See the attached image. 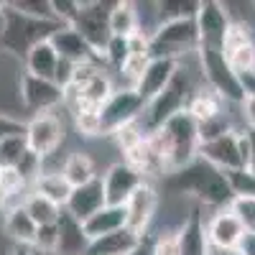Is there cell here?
<instances>
[{
  "instance_id": "cell-12",
  "label": "cell",
  "mask_w": 255,
  "mask_h": 255,
  "mask_svg": "<svg viewBox=\"0 0 255 255\" xmlns=\"http://www.w3.org/2000/svg\"><path fill=\"white\" fill-rule=\"evenodd\" d=\"M199 158L209 161L212 166H217L220 171H240L245 168V158H243V148H240V133L230 130L220 138H212L199 143Z\"/></svg>"
},
{
  "instance_id": "cell-35",
  "label": "cell",
  "mask_w": 255,
  "mask_h": 255,
  "mask_svg": "<svg viewBox=\"0 0 255 255\" xmlns=\"http://www.w3.org/2000/svg\"><path fill=\"white\" fill-rule=\"evenodd\" d=\"M23 189H28L23 184V179H20L13 168H8V171H0V212H5L13 207V199L20 194Z\"/></svg>"
},
{
  "instance_id": "cell-20",
  "label": "cell",
  "mask_w": 255,
  "mask_h": 255,
  "mask_svg": "<svg viewBox=\"0 0 255 255\" xmlns=\"http://www.w3.org/2000/svg\"><path fill=\"white\" fill-rule=\"evenodd\" d=\"M56 230H59L56 255H87L90 238L84 235L82 222L74 220L67 209H61V217L56 220Z\"/></svg>"
},
{
  "instance_id": "cell-28",
  "label": "cell",
  "mask_w": 255,
  "mask_h": 255,
  "mask_svg": "<svg viewBox=\"0 0 255 255\" xmlns=\"http://www.w3.org/2000/svg\"><path fill=\"white\" fill-rule=\"evenodd\" d=\"M31 191H36V194L46 197L49 202L59 204L64 209V204H67L69 194H72V186L67 184V179L61 176V171H44L31 186Z\"/></svg>"
},
{
  "instance_id": "cell-51",
  "label": "cell",
  "mask_w": 255,
  "mask_h": 255,
  "mask_svg": "<svg viewBox=\"0 0 255 255\" xmlns=\"http://www.w3.org/2000/svg\"><path fill=\"white\" fill-rule=\"evenodd\" d=\"M0 33H3V3H0Z\"/></svg>"
},
{
  "instance_id": "cell-50",
  "label": "cell",
  "mask_w": 255,
  "mask_h": 255,
  "mask_svg": "<svg viewBox=\"0 0 255 255\" xmlns=\"http://www.w3.org/2000/svg\"><path fill=\"white\" fill-rule=\"evenodd\" d=\"M10 255H33V250L31 248H13Z\"/></svg>"
},
{
  "instance_id": "cell-32",
  "label": "cell",
  "mask_w": 255,
  "mask_h": 255,
  "mask_svg": "<svg viewBox=\"0 0 255 255\" xmlns=\"http://www.w3.org/2000/svg\"><path fill=\"white\" fill-rule=\"evenodd\" d=\"M28 153V143H26V133L23 135H10L0 140V171H8V168H15Z\"/></svg>"
},
{
  "instance_id": "cell-1",
  "label": "cell",
  "mask_w": 255,
  "mask_h": 255,
  "mask_svg": "<svg viewBox=\"0 0 255 255\" xmlns=\"http://www.w3.org/2000/svg\"><path fill=\"white\" fill-rule=\"evenodd\" d=\"M166 189L174 191V194H189L194 197L202 204L207 207H217V209H225L230 207V202L235 199L232 194V186L227 181V174L220 171L217 166H212L209 161L204 158H194L191 163H186L179 171L168 174L166 176Z\"/></svg>"
},
{
  "instance_id": "cell-46",
  "label": "cell",
  "mask_w": 255,
  "mask_h": 255,
  "mask_svg": "<svg viewBox=\"0 0 255 255\" xmlns=\"http://www.w3.org/2000/svg\"><path fill=\"white\" fill-rule=\"evenodd\" d=\"M245 138H248V168L245 171L255 176V130H245Z\"/></svg>"
},
{
  "instance_id": "cell-45",
  "label": "cell",
  "mask_w": 255,
  "mask_h": 255,
  "mask_svg": "<svg viewBox=\"0 0 255 255\" xmlns=\"http://www.w3.org/2000/svg\"><path fill=\"white\" fill-rule=\"evenodd\" d=\"M240 110L248 130H255V95H245V100L240 102Z\"/></svg>"
},
{
  "instance_id": "cell-34",
  "label": "cell",
  "mask_w": 255,
  "mask_h": 255,
  "mask_svg": "<svg viewBox=\"0 0 255 255\" xmlns=\"http://www.w3.org/2000/svg\"><path fill=\"white\" fill-rule=\"evenodd\" d=\"M222 54H225L227 64L232 67V72H235L238 77L255 72V41H253V44L232 49V51H222Z\"/></svg>"
},
{
  "instance_id": "cell-31",
  "label": "cell",
  "mask_w": 255,
  "mask_h": 255,
  "mask_svg": "<svg viewBox=\"0 0 255 255\" xmlns=\"http://www.w3.org/2000/svg\"><path fill=\"white\" fill-rule=\"evenodd\" d=\"M23 204V209L31 215V220L41 227V225H54L59 217H61V207L59 204H54V202H49L46 197H41V194H36V191H28L26 194V199L20 202Z\"/></svg>"
},
{
  "instance_id": "cell-40",
  "label": "cell",
  "mask_w": 255,
  "mask_h": 255,
  "mask_svg": "<svg viewBox=\"0 0 255 255\" xmlns=\"http://www.w3.org/2000/svg\"><path fill=\"white\" fill-rule=\"evenodd\" d=\"M74 125H77L79 135H84V138L102 135L100 133V110H84V113L74 115Z\"/></svg>"
},
{
  "instance_id": "cell-11",
  "label": "cell",
  "mask_w": 255,
  "mask_h": 255,
  "mask_svg": "<svg viewBox=\"0 0 255 255\" xmlns=\"http://www.w3.org/2000/svg\"><path fill=\"white\" fill-rule=\"evenodd\" d=\"M64 140V123L56 113H41L26 123V143L28 151L38 153L41 158L51 156Z\"/></svg>"
},
{
  "instance_id": "cell-49",
  "label": "cell",
  "mask_w": 255,
  "mask_h": 255,
  "mask_svg": "<svg viewBox=\"0 0 255 255\" xmlns=\"http://www.w3.org/2000/svg\"><path fill=\"white\" fill-rule=\"evenodd\" d=\"M243 253H245V255H255V238H245V243H243Z\"/></svg>"
},
{
  "instance_id": "cell-36",
  "label": "cell",
  "mask_w": 255,
  "mask_h": 255,
  "mask_svg": "<svg viewBox=\"0 0 255 255\" xmlns=\"http://www.w3.org/2000/svg\"><path fill=\"white\" fill-rule=\"evenodd\" d=\"M13 171L23 179L26 186H33V181L44 174V158H41L38 153H33V151H28L23 158H20V163L13 168Z\"/></svg>"
},
{
  "instance_id": "cell-18",
  "label": "cell",
  "mask_w": 255,
  "mask_h": 255,
  "mask_svg": "<svg viewBox=\"0 0 255 255\" xmlns=\"http://www.w3.org/2000/svg\"><path fill=\"white\" fill-rule=\"evenodd\" d=\"M207 238L212 248H243L245 243V230L238 222V217L225 207L217 209L207 222Z\"/></svg>"
},
{
  "instance_id": "cell-6",
  "label": "cell",
  "mask_w": 255,
  "mask_h": 255,
  "mask_svg": "<svg viewBox=\"0 0 255 255\" xmlns=\"http://www.w3.org/2000/svg\"><path fill=\"white\" fill-rule=\"evenodd\" d=\"M199 67H202V74L209 84V90L215 92L222 102H235L240 105L245 100V90L240 84V77L232 72V67L227 64L222 49H207V46H199Z\"/></svg>"
},
{
  "instance_id": "cell-10",
  "label": "cell",
  "mask_w": 255,
  "mask_h": 255,
  "mask_svg": "<svg viewBox=\"0 0 255 255\" xmlns=\"http://www.w3.org/2000/svg\"><path fill=\"white\" fill-rule=\"evenodd\" d=\"M20 102L33 115L54 113L59 105H64V90L51 79H41L23 72L20 74Z\"/></svg>"
},
{
  "instance_id": "cell-13",
  "label": "cell",
  "mask_w": 255,
  "mask_h": 255,
  "mask_svg": "<svg viewBox=\"0 0 255 255\" xmlns=\"http://www.w3.org/2000/svg\"><path fill=\"white\" fill-rule=\"evenodd\" d=\"M123 209H125V227L143 238L148 232V227H151L153 217H156V209H158V191H156V186L143 181L133 191V197L125 202Z\"/></svg>"
},
{
  "instance_id": "cell-21",
  "label": "cell",
  "mask_w": 255,
  "mask_h": 255,
  "mask_svg": "<svg viewBox=\"0 0 255 255\" xmlns=\"http://www.w3.org/2000/svg\"><path fill=\"white\" fill-rule=\"evenodd\" d=\"M123 161L128 166H133L143 179H148V176H166L163 158L158 156V151L153 148L151 138H143L138 145L130 148V151H125L123 153Z\"/></svg>"
},
{
  "instance_id": "cell-47",
  "label": "cell",
  "mask_w": 255,
  "mask_h": 255,
  "mask_svg": "<svg viewBox=\"0 0 255 255\" xmlns=\"http://www.w3.org/2000/svg\"><path fill=\"white\" fill-rule=\"evenodd\" d=\"M130 255H153V240H148V238L143 235L140 245H138V248H135Z\"/></svg>"
},
{
  "instance_id": "cell-22",
  "label": "cell",
  "mask_w": 255,
  "mask_h": 255,
  "mask_svg": "<svg viewBox=\"0 0 255 255\" xmlns=\"http://www.w3.org/2000/svg\"><path fill=\"white\" fill-rule=\"evenodd\" d=\"M38 225L31 220V215L23 209V204H13L10 209H5L3 217V232L15 243V248H31L33 238H36Z\"/></svg>"
},
{
  "instance_id": "cell-44",
  "label": "cell",
  "mask_w": 255,
  "mask_h": 255,
  "mask_svg": "<svg viewBox=\"0 0 255 255\" xmlns=\"http://www.w3.org/2000/svg\"><path fill=\"white\" fill-rule=\"evenodd\" d=\"M26 133V123H20L5 113H0V140L10 138V135H23Z\"/></svg>"
},
{
  "instance_id": "cell-9",
  "label": "cell",
  "mask_w": 255,
  "mask_h": 255,
  "mask_svg": "<svg viewBox=\"0 0 255 255\" xmlns=\"http://www.w3.org/2000/svg\"><path fill=\"white\" fill-rule=\"evenodd\" d=\"M194 23H197V33H199V46L222 49L225 38H227V31L232 26V18H230V10L225 8V3H217V0H202Z\"/></svg>"
},
{
  "instance_id": "cell-39",
  "label": "cell",
  "mask_w": 255,
  "mask_h": 255,
  "mask_svg": "<svg viewBox=\"0 0 255 255\" xmlns=\"http://www.w3.org/2000/svg\"><path fill=\"white\" fill-rule=\"evenodd\" d=\"M227 181H230L235 197H255V176L250 171H245V168H240V171H227Z\"/></svg>"
},
{
  "instance_id": "cell-29",
  "label": "cell",
  "mask_w": 255,
  "mask_h": 255,
  "mask_svg": "<svg viewBox=\"0 0 255 255\" xmlns=\"http://www.w3.org/2000/svg\"><path fill=\"white\" fill-rule=\"evenodd\" d=\"M222 105H225V102H222L215 92H212V90H202V92L191 95V100H189V105H186V113L197 120V125H202V123H209V120L225 115V113H222Z\"/></svg>"
},
{
  "instance_id": "cell-33",
  "label": "cell",
  "mask_w": 255,
  "mask_h": 255,
  "mask_svg": "<svg viewBox=\"0 0 255 255\" xmlns=\"http://www.w3.org/2000/svg\"><path fill=\"white\" fill-rule=\"evenodd\" d=\"M245 230V238H255V197H235L227 207Z\"/></svg>"
},
{
  "instance_id": "cell-14",
  "label": "cell",
  "mask_w": 255,
  "mask_h": 255,
  "mask_svg": "<svg viewBox=\"0 0 255 255\" xmlns=\"http://www.w3.org/2000/svg\"><path fill=\"white\" fill-rule=\"evenodd\" d=\"M145 179L135 171L133 166L125 161L113 163L108 171L102 174V186H105V202L110 207H125V202L133 197V191L143 184Z\"/></svg>"
},
{
  "instance_id": "cell-19",
  "label": "cell",
  "mask_w": 255,
  "mask_h": 255,
  "mask_svg": "<svg viewBox=\"0 0 255 255\" xmlns=\"http://www.w3.org/2000/svg\"><path fill=\"white\" fill-rule=\"evenodd\" d=\"M176 235H179V255H209L207 222H204L199 204L189 212L186 222L181 225V230Z\"/></svg>"
},
{
  "instance_id": "cell-3",
  "label": "cell",
  "mask_w": 255,
  "mask_h": 255,
  "mask_svg": "<svg viewBox=\"0 0 255 255\" xmlns=\"http://www.w3.org/2000/svg\"><path fill=\"white\" fill-rule=\"evenodd\" d=\"M61 28L59 20H44V18H31L3 3V33H0V49L23 59L31 54L33 46L51 41V36Z\"/></svg>"
},
{
  "instance_id": "cell-17",
  "label": "cell",
  "mask_w": 255,
  "mask_h": 255,
  "mask_svg": "<svg viewBox=\"0 0 255 255\" xmlns=\"http://www.w3.org/2000/svg\"><path fill=\"white\" fill-rule=\"evenodd\" d=\"M49 44L54 46V51H56V56H59L61 61H69V64H74V67L100 61V56L87 46V41H84L72 26H61V28L51 36Z\"/></svg>"
},
{
  "instance_id": "cell-4",
  "label": "cell",
  "mask_w": 255,
  "mask_h": 255,
  "mask_svg": "<svg viewBox=\"0 0 255 255\" xmlns=\"http://www.w3.org/2000/svg\"><path fill=\"white\" fill-rule=\"evenodd\" d=\"M191 95H194L191 77H189L186 69L179 67V72H176V77L171 79V84H168V87H166L158 97H153L151 102L145 105V110H143V115H140V120H138V128L143 130V135L148 138L151 133H156L168 118H174L176 113L186 110Z\"/></svg>"
},
{
  "instance_id": "cell-38",
  "label": "cell",
  "mask_w": 255,
  "mask_h": 255,
  "mask_svg": "<svg viewBox=\"0 0 255 255\" xmlns=\"http://www.w3.org/2000/svg\"><path fill=\"white\" fill-rule=\"evenodd\" d=\"M8 5L20 10V13H26V15H31V18L56 20L54 18V8H51V0H10Z\"/></svg>"
},
{
  "instance_id": "cell-23",
  "label": "cell",
  "mask_w": 255,
  "mask_h": 255,
  "mask_svg": "<svg viewBox=\"0 0 255 255\" xmlns=\"http://www.w3.org/2000/svg\"><path fill=\"white\" fill-rule=\"evenodd\" d=\"M140 235L130 232L128 227L110 232V235H102L97 240H90L87 255H130L138 245H140Z\"/></svg>"
},
{
  "instance_id": "cell-2",
  "label": "cell",
  "mask_w": 255,
  "mask_h": 255,
  "mask_svg": "<svg viewBox=\"0 0 255 255\" xmlns=\"http://www.w3.org/2000/svg\"><path fill=\"white\" fill-rule=\"evenodd\" d=\"M153 143V148L158 151V156L163 158L166 166V176L184 168L186 163H191L199 156V125L186 110L176 113L174 118H168L156 133L148 135Z\"/></svg>"
},
{
  "instance_id": "cell-25",
  "label": "cell",
  "mask_w": 255,
  "mask_h": 255,
  "mask_svg": "<svg viewBox=\"0 0 255 255\" xmlns=\"http://www.w3.org/2000/svg\"><path fill=\"white\" fill-rule=\"evenodd\" d=\"M110 33L120 38H130L140 33V10L135 3L128 0H115L110 10Z\"/></svg>"
},
{
  "instance_id": "cell-48",
  "label": "cell",
  "mask_w": 255,
  "mask_h": 255,
  "mask_svg": "<svg viewBox=\"0 0 255 255\" xmlns=\"http://www.w3.org/2000/svg\"><path fill=\"white\" fill-rule=\"evenodd\" d=\"M209 255H245L243 248H212L209 245Z\"/></svg>"
},
{
  "instance_id": "cell-41",
  "label": "cell",
  "mask_w": 255,
  "mask_h": 255,
  "mask_svg": "<svg viewBox=\"0 0 255 255\" xmlns=\"http://www.w3.org/2000/svg\"><path fill=\"white\" fill-rule=\"evenodd\" d=\"M51 8H54V18L61 26H72L79 15L82 3L79 0H51Z\"/></svg>"
},
{
  "instance_id": "cell-24",
  "label": "cell",
  "mask_w": 255,
  "mask_h": 255,
  "mask_svg": "<svg viewBox=\"0 0 255 255\" xmlns=\"http://www.w3.org/2000/svg\"><path fill=\"white\" fill-rule=\"evenodd\" d=\"M84 235L90 240H97L102 235H110V232H118L125 227V209L123 207H110L105 204L97 215H92L87 222H82Z\"/></svg>"
},
{
  "instance_id": "cell-30",
  "label": "cell",
  "mask_w": 255,
  "mask_h": 255,
  "mask_svg": "<svg viewBox=\"0 0 255 255\" xmlns=\"http://www.w3.org/2000/svg\"><path fill=\"white\" fill-rule=\"evenodd\" d=\"M202 0H161L156 3V18L158 23H168V20H194L199 13Z\"/></svg>"
},
{
  "instance_id": "cell-16",
  "label": "cell",
  "mask_w": 255,
  "mask_h": 255,
  "mask_svg": "<svg viewBox=\"0 0 255 255\" xmlns=\"http://www.w3.org/2000/svg\"><path fill=\"white\" fill-rule=\"evenodd\" d=\"M108 204L105 202V186H102V176H95L92 181L82 184L77 189H72V194L67 199V204H64V209L69 212V215L79 222H87L92 215H97V212Z\"/></svg>"
},
{
  "instance_id": "cell-5",
  "label": "cell",
  "mask_w": 255,
  "mask_h": 255,
  "mask_svg": "<svg viewBox=\"0 0 255 255\" xmlns=\"http://www.w3.org/2000/svg\"><path fill=\"white\" fill-rule=\"evenodd\" d=\"M199 49V33L194 20H168L158 23L148 36V54L151 59H174L197 51Z\"/></svg>"
},
{
  "instance_id": "cell-8",
  "label": "cell",
  "mask_w": 255,
  "mask_h": 255,
  "mask_svg": "<svg viewBox=\"0 0 255 255\" xmlns=\"http://www.w3.org/2000/svg\"><path fill=\"white\" fill-rule=\"evenodd\" d=\"M110 10L113 3H102V0H92V3H82L79 15L72 23V28L87 41V46L102 59L105 49L110 44Z\"/></svg>"
},
{
  "instance_id": "cell-7",
  "label": "cell",
  "mask_w": 255,
  "mask_h": 255,
  "mask_svg": "<svg viewBox=\"0 0 255 255\" xmlns=\"http://www.w3.org/2000/svg\"><path fill=\"white\" fill-rule=\"evenodd\" d=\"M143 110H145V102L138 97L135 90H130V87L115 90L108 97V102L100 108V133L102 135H115L123 128L138 123Z\"/></svg>"
},
{
  "instance_id": "cell-43",
  "label": "cell",
  "mask_w": 255,
  "mask_h": 255,
  "mask_svg": "<svg viewBox=\"0 0 255 255\" xmlns=\"http://www.w3.org/2000/svg\"><path fill=\"white\" fill-rule=\"evenodd\" d=\"M153 255H179V235L176 232H161L153 240Z\"/></svg>"
},
{
  "instance_id": "cell-42",
  "label": "cell",
  "mask_w": 255,
  "mask_h": 255,
  "mask_svg": "<svg viewBox=\"0 0 255 255\" xmlns=\"http://www.w3.org/2000/svg\"><path fill=\"white\" fill-rule=\"evenodd\" d=\"M128 56H130V51H128V38H120V36H113L108 49H105V59H108L115 69H120L123 64L128 61Z\"/></svg>"
},
{
  "instance_id": "cell-26",
  "label": "cell",
  "mask_w": 255,
  "mask_h": 255,
  "mask_svg": "<svg viewBox=\"0 0 255 255\" xmlns=\"http://www.w3.org/2000/svg\"><path fill=\"white\" fill-rule=\"evenodd\" d=\"M61 176L67 179V184H69L72 189H77V186H82V184L92 181V179L100 176V174L95 171V161H92L87 153L72 151L67 158H64V163H61Z\"/></svg>"
},
{
  "instance_id": "cell-27",
  "label": "cell",
  "mask_w": 255,
  "mask_h": 255,
  "mask_svg": "<svg viewBox=\"0 0 255 255\" xmlns=\"http://www.w3.org/2000/svg\"><path fill=\"white\" fill-rule=\"evenodd\" d=\"M26 72L33 74V77H41V79H51L56 77V67H59V56L54 51V46L49 44V41H44V44H38L31 49V54L26 56Z\"/></svg>"
},
{
  "instance_id": "cell-15",
  "label": "cell",
  "mask_w": 255,
  "mask_h": 255,
  "mask_svg": "<svg viewBox=\"0 0 255 255\" xmlns=\"http://www.w3.org/2000/svg\"><path fill=\"white\" fill-rule=\"evenodd\" d=\"M176 72H179V61H174V59H148L145 69H143V74L135 82L133 90L148 105L153 97H158L168 87V84H171V79L176 77Z\"/></svg>"
},
{
  "instance_id": "cell-37",
  "label": "cell",
  "mask_w": 255,
  "mask_h": 255,
  "mask_svg": "<svg viewBox=\"0 0 255 255\" xmlns=\"http://www.w3.org/2000/svg\"><path fill=\"white\" fill-rule=\"evenodd\" d=\"M56 243H59L56 222H54V225H41V227L36 230V238H33L31 250H36V253H41V255H56Z\"/></svg>"
}]
</instances>
